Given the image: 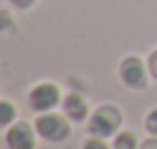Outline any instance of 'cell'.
Wrapping results in <instances>:
<instances>
[{
    "label": "cell",
    "instance_id": "1",
    "mask_svg": "<svg viewBox=\"0 0 157 149\" xmlns=\"http://www.w3.org/2000/svg\"><path fill=\"white\" fill-rule=\"evenodd\" d=\"M121 111L117 105H111V103H104L100 105L88 119V133L94 137H101L107 139L111 135L119 133V127H121Z\"/></svg>",
    "mask_w": 157,
    "mask_h": 149
},
{
    "label": "cell",
    "instance_id": "2",
    "mask_svg": "<svg viewBox=\"0 0 157 149\" xmlns=\"http://www.w3.org/2000/svg\"><path fill=\"white\" fill-rule=\"evenodd\" d=\"M34 129L44 141L48 143H62L72 135V125H70V119L66 115L60 113H40L34 121Z\"/></svg>",
    "mask_w": 157,
    "mask_h": 149
},
{
    "label": "cell",
    "instance_id": "3",
    "mask_svg": "<svg viewBox=\"0 0 157 149\" xmlns=\"http://www.w3.org/2000/svg\"><path fill=\"white\" fill-rule=\"evenodd\" d=\"M60 101H62V92L54 82H42V84L34 86L28 94V103L38 113L52 111Z\"/></svg>",
    "mask_w": 157,
    "mask_h": 149
},
{
    "label": "cell",
    "instance_id": "4",
    "mask_svg": "<svg viewBox=\"0 0 157 149\" xmlns=\"http://www.w3.org/2000/svg\"><path fill=\"white\" fill-rule=\"evenodd\" d=\"M119 78L131 90H145L147 88V68L141 58L127 56L119 64Z\"/></svg>",
    "mask_w": 157,
    "mask_h": 149
},
{
    "label": "cell",
    "instance_id": "5",
    "mask_svg": "<svg viewBox=\"0 0 157 149\" xmlns=\"http://www.w3.org/2000/svg\"><path fill=\"white\" fill-rule=\"evenodd\" d=\"M36 129L26 121L12 123L6 131L8 149H36Z\"/></svg>",
    "mask_w": 157,
    "mask_h": 149
},
{
    "label": "cell",
    "instance_id": "6",
    "mask_svg": "<svg viewBox=\"0 0 157 149\" xmlns=\"http://www.w3.org/2000/svg\"><path fill=\"white\" fill-rule=\"evenodd\" d=\"M62 109H64V115L74 123H82L88 119L90 115V105L86 101V97L82 94L70 92L68 96L62 99Z\"/></svg>",
    "mask_w": 157,
    "mask_h": 149
},
{
    "label": "cell",
    "instance_id": "7",
    "mask_svg": "<svg viewBox=\"0 0 157 149\" xmlns=\"http://www.w3.org/2000/svg\"><path fill=\"white\" fill-rule=\"evenodd\" d=\"M111 149H139V141L133 131H119L117 135H113Z\"/></svg>",
    "mask_w": 157,
    "mask_h": 149
},
{
    "label": "cell",
    "instance_id": "8",
    "mask_svg": "<svg viewBox=\"0 0 157 149\" xmlns=\"http://www.w3.org/2000/svg\"><path fill=\"white\" fill-rule=\"evenodd\" d=\"M16 107L12 105L8 99H2L0 101V125L2 127H10V123L16 119Z\"/></svg>",
    "mask_w": 157,
    "mask_h": 149
},
{
    "label": "cell",
    "instance_id": "9",
    "mask_svg": "<svg viewBox=\"0 0 157 149\" xmlns=\"http://www.w3.org/2000/svg\"><path fill=\"white\" fill-rule=\"evenodd\" d=\"M145 129L149 131L153 137H157V107H153V109L145 115Z\"/></svg>",
    "mask_w": 157,
    "mask_h": 149
},
{
    "label": "cell",
    "instance_id": "10",
    "mask_svg": "<svg viewBox=\"0 0 157 149\" xmlns=\"http://www.w3.org/2000/svg\"><path fill=\"white\" fill-rule=\"evenodd\" d=\"M82 149H109V145H107L101 137H94V135H92L90 139H86V141H84Z\"/></svg>",
    "mask_w": 157,
    "mask_h": 149
},
{
    "label": "cell",
    "instance_id": "11",
    "mask_svg": "<svg viewBox=\"0 0 157 149\" xmlns=\"http://www.w3.org/2000/svg\"><path fill=\"white\" fill-rule=\"evenodd\" d=\"M147 66H149L151 76L157 80V50H155V52H151V56L147 58Z\"/></svg>",
    "mask_w": 157,
    "mask_h": 149
},
{
    "label": "cell",
    "instance_id": "12",
    "mask_svg": "<svg viewBox=\"0 0 157 149\" xmlns=\"http://www.w3.org/2000/svg\"><path fill=\"white\" fill-rule=\"evenodd\" d=\"M34 2H36V0H10V4H12V6L20 8V10H26V8L34 6Z\"/></svg>",
    "mask_w": 157,
    "mask_h": 149
},
{
    "label": "cell",
    "instance_id": "13",
    "mask_svg": "<svg viewBox=\"0 0 157 149\" xmlns=\"http://www.w3.org/2000/svg\"><path fill=\"white\" fill-rule=\"evenodd\" d=\"M141 149H157V139H147V141H143Z\"/></svg>",
    "mask_w": 157,
    "mask_h": 149
}]
</instances>
